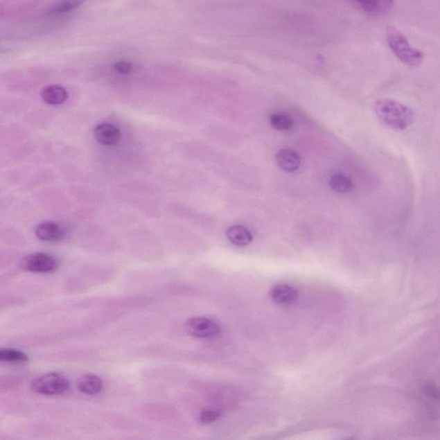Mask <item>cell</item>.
Masks as SVG:
<instances>
[{"label":"cell","mask_w":440,"mask_h":440,"mask_svg":"<svg viewBox=\"0 0 440 440\" xmlns=\"http://www.w3.org/2000/svg\"><path fill=\"white\" fill-rule=\"evenodd\" d=\"M387 40L389 48L401 62L410 67H417L423 62V53L413 48L407 37L395 27L389 28Z\"/></svg>","instance_id":"7a4b0ae2"},{"label":"cell","mask_w":440,"mask_h":440,"mask_svg":"<svg viewBox=\"0 0 440 440\" xmlns=\"http://www.w3.org/2000/svg\"><path fill=\"white\" fill-rule=\"evenodd\" d=\"M279 167L285 173H292L299 169L301 159L295 151L292 149H281L276 155Z\"/></svg>","instance_id":"9c48e42d"},{"label":"cell","mask_w":440,"mask_h":440,"mask_svg":"<svg viewBox=\"0 0 440 440\" xmlns=\"http://www.w3.org/2000/svg\"><path fill=\"white\" fill-rule=\"evenodd\" d=\"M35 234L39 240L44 242H58L65 237L66 231L56 222L46 221L39 224L35 229Z\"/></svg>","instance_id":"8992f818"},{"label":"cell","mask_w":440,"mask_h":440,"mask_svg":"<svg viewBox=\"0 0 440 440\" xmlns=\"http://www.w3.org/2000/svg\"><path fill=\"white\" fill-rule=\"evenodd\" d=\"M31 388L38 394L57 396L65 394L70 389V382L63 375L48 373L35 378Z\"/></svg>","instance_id":"3957f363"},{"label":"cell","mask_w":440,"mask_h":440,"mask_svg":"<svg viewBox=\"0 0 440 440\" xmlns=\"http://www.w3.org/2000/svg\"><path fill=\"white\" fill-rule=\"evenodd\" d=\"M185 327L189 335L200 339L214 337L221 331L219 324L206 317H193L186 323Z\"/></svg>","instance_id":"277c9868"},{"label":"cell","mask_w":440,"mask_h":440,"mask_svg":"<svg viewBox=\"0 0 440 440\" xmlns=\"http://www.w3.org/2000/svg\"><path fill=\"white\" fill-rule=\"evenodd\" d=\"M364 12L373 15H382L389 12L394 5V0H353Z\"/></svg>","instance_id":"30bf717a"},{"label":"cell","mask_w":440,"mask_h":440,"mask_svg":"<svg viewBox=\"0 0 440 440\" xmlns=\"http://www.w3.org/2000/svg\"><path fill=\"white\" fill-rule=\"evenodd\" d=\"M28 357L23 352L13 349H0V362L22 364L27 362Z\"/></svg>","instance_id":"2e32d148"},{"label":"cell","mask_w":440,"mask_h":440,"mask_svg":"<svg viewBox=\"0 0 440 440\" xmlns=\"http://www.w3.org/2000/svg\"><path fill=\"white\" fill-rule=\"evenodd\" d=\"M78 388L84 394L93 396L102 391L103 382L98 376L87 374L83 376L78 382Z\"/></svg>","instance_id":"4fadbf2b"},{"label":"cell","mask_w":440,"mask_h":440,"mask_svg":"<svg viewBox=\"0 0 440 440\" xmlns=\"http://www.w3.org/2000/svg\"><path fill=\"white\" fill-rule=\"evenodd\" d=\"M87 1V0H60V2L55 3L46 12V16H60L64 15L68 12H73Z\"/></svg>","instance_id":"5bb4252c"},{"label":"cell","mask_w":440,"mask_h":440,"mask_svg":"<svg viewBox=\"0 0 440 440\" xmlns=\"http://www.w3.org/2000/svg\"><path fill=\"white\" fill-rule=\"evenodd\" d=\"M22 267L33 273H50L58 267L55 257L45 253H35L24 257Z\"/></svg>","instance_id":"5b68a950"},{"label":"cell","mask_w":440,"mask_h":440,"mask_svg":"<svg viewBox=\"0 0 440 440\" xmlns=\"http://www.w3.org/2000/svg\"><path fill=\"white\" fill-rule=\"evenodd\" d=\"M94 137L100 144L114 146L120 142L121 132L119 128L112 124L101 123L95 127Z\"/></svg>","instance_id":"ba28073f"},{"label":"cell","mask_w":440,"mask_h":440,"mask_svg":"<svg viewBox=\"0 0 440 440\" xmlns=\"http://www.w3.org/2000/svg\"><path fill=\"white\" fill-rule=\"evenodd\" d=\"M228 240L237 246H247L253 240L252 232L243 225H232L227 231Z\"/></svg>","instance_id":"7c38bea8"},{"label":"cell","mask_w":440,"mask_h":440,"mask_svg":"<svg viewBox=\"0 0 440 440\" xmlns=\"http://www.w3.org/2000/svg\"><path fill=\"white\" fill-rule=\"evenodd\" d=\"M271 299L278 306H292L297 301L299 292L295 288L288 284L274 285L270 292Z\"/></svg>","instance_id":"52a82bcc"},{"label":"cell","mask_w":440,"mask_h":440,"mask_svg":"<svg viewBox=\"0 0 440 440\" xmlns=\"http://www.w3.org/2000/svg\"><path fill=\"white\" fill-rule=\"evenodd\" d=\"M114 71L118 73L127 74L131 73L132 70V65L128 62H116L114 65Z\"/></svg>","instance_id":"d6986e66"},{"label":"cell","mask_w":440,"mask_h":440,"mask_svg":"<svg viewBox=\"0 0 440 440\" xmlns=\"http://www.w3.org/2000/svg\"><path fill=\"white\" fill-rule=\"evenodd\" d=\"M271 126L278 131H288L293 127V120L284 113H274L270 116Z\"/></svg>","instance_id":"e0dca14e"},{"label":"cell","mask_w":440,"mask_h":440,"mask_svg":"<svg viewBox=\"0 0 440 440\" xmlns=\"http://www.w3.org/2000/svg\"><path fill=\"white\" fill-rule=\"evenodd\" d=\"M330 185L333 191L340 193V194H346V193L351 191L353 187L351 178L342 173L332 176Z\"/></svg>","instance_id":"9a60e30c"},{"label":"cell","mask_w":440,"mask_h":440,"mask_svg":"<svg viewBox=\"0 0 440 440\" xmlns=\"http://www.w3.org/2000/svg\"><path fill=\"white\" fill-rule=\"evenodd\" d=\"M42 98L46 105L57 106L62 105L68 98L67 89L60 85H52L42 92Z\"/></svg>","instance_id":"8fae6325"},{"label":"cell","mask_w":440,"mask_h":440,"mask_svg":"<svg viewBox=\"0 0 440 440\" xmlns=\"http://www.w3.org/2000/svg\"><path fill=\"white\" fill-rule=\"evenodd\" d=\"M376 116L382 123L392 130L403 131L414 123L412 109L392 99H382L374 105Z\"/></svg>","instance_id":"6da1fadb"},{"label":"cell","mask_w":440,"mask_h":440,"mask_svg":"<svg viewBox=\"0 0 440 440\" xmlns=\"http://www.w3.org/2000/svg\"><path fill=\"white\" fill-rule=\"evenodd\" d=\"M219 417L220 413L212 410H203L202 412L200 413V421H202L203 423H211V422L215 421Z\"/></svg>","instance_id":"ac0fdd59"}]
</instances>
